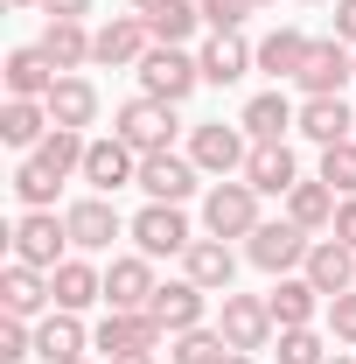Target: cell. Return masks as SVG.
Segmentation results:
<instances>
[{
	"label": "cell",
	"instance_id": "obj_17",
	"mask_svg": "<svg viewBox=\"0 0 356 364\" xmlns=\"http://www.w3.org/2000/svg\"><path fill=\"white\" fill-rule=\"evenodd\" d=\"M301 273L321 287V301H335V294H350V287H356V245H343V238H314Z\"/></svg>",
	"mask_w": 356,
	"mask_h": 364
},
{
	"label": "cell",
	"instance_id": "obj_3",
	"mask_svg": "<svg viewBox=\"0 0 356 364\" xmlns=\"http://www.w3.org/2000/svg\"><path fill=\"white\" fill-rule=\"evenodd\" d=\"M189 161H196L203 176L230 182V176H245V161H252V134H245V127H223V119H203V127L189 134Z\"/></svg>",
	"mask_w": 356,
	"mask_h": 364
},
{
	"label": "cell",
	"instance_id": "obj_29",
	"mask_svg": "<svg viewBox=\"0 0 356 364\" xmlns=\"http://www.w3.org/2000/svg\"><path fill=\"white\" fill-rule=\"evenodd\" d=\"M91 43H98V36H91L84 21H49L35 49H43V56L63 70V77H70V70H84V63H91Z\"/></svg>",
	"mask_w": 356,
	"mask_h": 364
},
{
	"label": "cell",
	"instance_id": "obj_26",
	"mask_svg": "<svg viewBox=\"0 0 356 364\" xmlns=\"http://www.w3.org/2000/svg\"><path fill=\"white\" fill-rule=\"evenodd\" d=\"M84 343H91V336H84V322L70 316V309H56V316L35 322V358H43V364H77Z\"/></svg>",
	"mask_w": 356,
	"mask_h": 364
},
{
	"label": "cell",
	"instance_id": "obj_38",
	"mask_svg": "<svg viewBox=\"0 0 356 364\" xmlns=\"http://www.w3.org/2000/svg\"><path fill=\"white\" fill-rule=\"evenodd\" d=\"M321 182H328L335 196H356V140H335V147H321Z\"/></svg>",
	"mask_w": 356,
	"mask_h": 364
},
{
	"label": "cell",
	"instance_id": "obj_48",
	"mask_svg": "<svg viewBox=\"0 0 356 364\" xmlns=\"http://www.w3.org/2000/svg\"><path fill=\"white\" fill-rule=\"evenodd\" d=\"M7 7H43V0H7Z\"/></svg>",
	"mask_w": 356,
	"mask_h": 364
},
{
	"label": "cell",
	"instance_id": "obj_39",
	"mask_svg": "<svg viewBox=\"0 0 356 364\" xmlns=\"http://www.w3.org/2000/svg\"><path fill=\"white\" fill-rule=\"evenodd\" d=\"M21 358H35V329L21 316H0V364H21Z\"/></svg>",
	"mask_w": 356,
	"mask_h": 364
},
{
	"label": "cell",
	"instance_id": "obj_2",
	"mask_svg": "<svg viewBox=\"0 0 356 364\" xmlns=\"http://www.w3.org/2000/svg\"><path fill=\"white\" fill-rule=\"evenodd\" d=\"M196 85H203V63H196L189 49H168V43H154L147 56H140V98L182 105V98H189Z\"/></svg>",
	"mask_w": 356,
	"mask_h": 364
},
{
	"label": "cell",
	"instance_id": "obj_43",
	"mask_svg": "<svg viewBox=\"0 0 356 364\" xmlns=\"http://www.w3.org/2000/svg\"><path fill=\"white\" fill-rule=\"evenodd\" d=\"M43 14H49V21H84L91 0H43Z\"/></svg>",
	"mask_w": 356,
	"mask_h": 364
},
{
	"label": "cell",
	"instance_id": "obj_6",
	"mask_svg": "<svg viewBox=\"0 0 356 364\" xmlns=\"http://www.w3.org/2000/svg\"><path fill=\"white\" fill-rule=\"evenodd\" d=\"M112 134L126 140L133 154H161V147L175 140V105H161V98H126L119 119H112Z\"/></svg>",
	"mask_w": 356,
	"mask_h": 364
},
{
	"label": "cell",
	"instance_id": "obj_13",
	"mask_svg": "<svg viewBox=\"0 0 356 364\" xmlns=\"http://www.w3.org/2000/svg\"><path fill=\"white\" fill-rule=\"evenodd\" d=\"M63 225H70V245H77V252H112V238L133 231L112 210V196H77V203L63 210Z\"/></svg>",
	"mask_w": 356,
	"mask_h": 364
},
{
	"label": "cell",
	"instance_id": "obj_37",
	"mask_svg": "<svg viewBox=\"0 0 356 364\" xmlns=\"http://www.w3.org/2000/svg\"><path fill=\"white\" fill-rule=\"evenodd\" d=\"M279 364H328V336L321 329H279Z\"/></svg>",
	"mask_w": 356,
	"mask_h": 364
},
{
	"label": "cell",
	"instance_id": "obj_27",
	"mask_svg": "<svg viewBox=\"0 0 356 364\" xmlns=\"http://www.w3.org/2000/svg\"><path fill=\"white\" fill-rule=\"evenodd\" d=\"M43 105H49V119H56V127H77V134H84L91 119H98V85L70 70V77H56V91H49Z\"/></svg>",
	"mask_w": 356,
	"mask_h": 364
},
{
	"label": "cell",
	"instance_id": "obj_12",
	"mask_svg": "<svg viewBox=\"0 0 356 364\" xmlns=\"http://www.w3.org/2000/svg\"><path fill=\"white\" fill-rule=\"evenodd\" d=\"M147 49H154L147 14H112V21L98 28V43H91V63H105V70H140Z\"/></svg>",
	"mask_w": 356,
	"mask_h": 364
},
{
	"label": "cell",
	"instance_id": "obj_11",
	"mask_svg": "<svg viewBox=\"0 0 356 364\" xmlns=\"http://www.w3.org/2000/svg\"><path fill=\"white\" fill-rule=\"evenodd\" d=\"M196 161L175 154V147H161V154H140V189H147V203H189L196 196Z\"/></svg>",
	"mask_w": 356,
	"mask_h": 364
},
{
	"label": "cell",
	"instance_id": "obj_32",
	"mask_svg": "<svg viewBox=\"0 0 356 364\" xmlns=\"http://www.w3.org/2000/svg\"><path fill=\"white\" fill-rule=\"evenodd\" d=\"M308 43H314V36H301V28H272L266 43H259V70H266L272 85H279V77H301Z\"/></svg>",
	"mask_w": 356,
	"mask_h": 364
},
{
	"label": "cell",
	"instance_id": "obj_28",
	"mask_svg": "<svg viewBox=\"0 0 356 364\" xmlns=\"http://www.w3.org/2000/svg\"><path fill=\"white\" fill-rule=\"evenodd\" d=\"M335 203H343V196H335L321 176H314V182L301 176L294 189H287V218H294L301 231H328V225H335Z\"/></svg>",
	"mask_w": 356,
	"mask_h": 364
},
{
	"label": "cell",
	"instance_id": "obj_16",
	"mask_svg": "<svg viewBox=\"0 0 356 364\" xmlns=\"http://www.w3.org/2000/svg\"><path fill=\"white\" fill-rule=\"evenodd\" d=\"M84 182H91V196H112V189L140 182V154H133L119 134H112V140H91V154H84Z\"/></svg>",
	"mask_w": 356,
	"mask_h": 364
},
{
	"label": "cell",
	"instance_id": "obj_50",
	"mask_svg": "<svg viewBox=\"0 0 356 364\" xmlns=\"http://www.w3.org/2000/svg\"><path fill=\"white\" fill-rule=\"evenodd\" d=\"M252 7H272V0H252Z\"/></svg>",
	"mask_w": 356,
	"mask_h": 364
},
{
	"label": "cell",
	"instance_id": "obj_10",
	"mask_svg": "<svg viewBox=\"0 0 356 364\" xmlns=\"http://www.w3.org/2000/svg\"><path fill=\"white\" fill-rule=\"evenodd\" d=\"M161 322L147 316V309H105V322L91 329V343L105 350V358H126V350H161Z\"/></svg>",
	"mask_w": 356,
	"mask_h": 364
},
{
	"label": "cell",
	"instance_id": "obj_1",
	"mask_svg": "<svg viewBox=\"0 0 356 364\" xmlns=\"http://www.w3.org/2000/svg\"><path fill=\"white\" fill-rule=\"evenodd\" d=\"M266 225L259 218V189L238 176V182H210V196H203V231L210 238H252V231Z\"/></svg>",
	"mask_w": 356,
	"mask_h": 364
},
{
	"label": "cell",
	"instance_id": "obj_4",
	"mask_svg": "<svg viewBox=\"0 0 356 364\" xmlns=\"http://www.w3.org/2000/svg\"><path fill=\"white\" fill-rule=\"evenodd\" d=\"M350 77H356V49L343 43V36H314V43H308V63H301L294 85L308 91V98H343Z\"/></svg>",
	"mask_w": 356,
	"mask_h": 364
},
{
	"label": "cell",
	"instance_id": "obj_21",
	"mask_svg": "<svg viewBox=\"0 0 356 364\" xmlns=\"http://www.w3.org/2000/svg\"><path fill=\"white\" fill-rule=\"evenodd\" d=\"M49 127H56V119H49L43 98H7V105H0V140H7L14 154H35L49 140Z\"/></svg>",
	"mask_w": 356,
	"mask_h": 364
},
{
	"label": "cell",
	"instance_id": "obj_41",
	"mask_svg": "<svg viewBox=\"0 0 356 364\" xmlns=\"http://www.w3.org/2000/svg\"><path fill=\"white\" fill-rule=\"evenodd\" d=\"M328 336H335V343H356V287L328 301Z\"/></svg>",
	"mask_w": 356,
	"mask_h": 364
},
{
	"label": "cell",
	"instance_id": "obj_25",
	"mask_svg": "<svg viewBox=\"0 0 356 364\" xmlns=\"http://www.w3.org/2000/svg\"><path fill=\"white\" fill-rule=\"evenodd\" d=\"M49 294H56V309L84 316L91 301H105V273L91 267V259H63V267L49 273Z\"/></svg>",
	"mask_w": 356,
	"mask_h": 364
},
{
	"label": "cell",
	"instance_id": "obj_24",
	"mask_svg": "<svg viewBox=\"0 0 356 364\" xmlns=\"http://www.w3.org/2000/svg\"><path fill=\"white\" fill-rule=\"evenodd\" d=\"M238 127H245L252 140H287V134H301V105H294L287 91H259Z\"/></svg>",
	"mask_w": 356,
	"mask_h": 364
},
{
	"label": "cell",
	"instance_id": "obj_8",
	"mask_svg": "<svg viewBox=\"0 0 356 364\" xmlns=\"http://www.w3.org/2000/svg\"><path fill=\"white\" fill-rule=\"evenodd\" d=\"M133 245L147 252V259H182L189 245H196V231H189V218H182V203H147L133 218Z\"/></svg>",
	"mask_w": 356,
	"mask_h": 364
},
{
	"label": "cell",
	"instance_id": "obj_44",
	"mask_svg": "<svg viewBox=\"0 0 356 364\" xmlns=\"http://www.w3.org/2000/svg\"><path fill=\"white\" fill-rule=\"evenodd\" d=\"M335 36L356 49V0H335Z\"/></svg>",
	"mask_w": 356,
	"mask_h": 364
},
{
	"label": "cell",
	"instance_id": "obj_49",
	"mask_svg": "<svg viewBox=\"0 0 356 364\" xmlns=\"http://www.w3.org/2000/svg\"><path fill=\"white\" fill-rule=\"evenodd\" d=\"M328 364H356V358H328Z\"/></svg>",
	"mask_w": 356,
	"mask_h": 364
},
{
	"label": "cell",
	"instance_id": "obj_34",
	"mask_svg": "<svg viewBox=\"0 0 356 364\" xmlns=\"http://www.w3.org/2000/svg\"><path fill=\"white\" fill-rule=\"evenodd\" d=\"M84 154H91V140L77 134V127H49V140L35 147V161L56 168V176H84Z\"/></svg>",
	"mask_w": 356,
	"mask_h": 364
},
{
	"label": "cell",
	"instance_id": "obj_9",
	"mask_svg": "<svg viewBox=\"0 0 356 364\" xmlns=\"http://www.w3.org/2000/svg\"><path fill=\"white\" fill-rule=\"evenodd\" d=\"M217 329H223V343H230V350H266L272 336H279V322H272L266 294H223Z\"/></svg>",
	"mask_w": 356,
	"mask_h": 364
},
{
	"label": "cell",
	"instance_id": "obj_18",
	"mask_svg": "<svg viewBox=\"0 0 356 364\" xmlns=\"http://www.w3.org/2000/svg\"><path fill=\"white\" fill-rule=\"evenodd\" d=\"M154 259L147 252H126V259H112L105 267V309H147L154 301Z\"/></svg>",
	"mask_w": 356,
	"mask_h": 364
},
{
	"label": "cell",
	"instance_id": "obj_20",
	"mask_svg": "<svg viewBox=\"0 0 356 364\" xmlns=\"http://www.w3.org/2000/svg\"><path fill=\"white\" fill-rule=\"evenodd\" d=\"M49 301H56V294H49V273L43 267H21V259H14V267L0 273V316H43Z\"/></svg>",
	"mask_w": 356,
	"mask_h": 364
},
{
	"label": "cell",
	"instance_id": "obj_23",
	"mask_svg": "<svg viewBox=\"0 0 356 364\" xmlns=\"http://www.w3.org/2000/svg\"><path fill=\"white\" fill-rule=\"evenodd\" d=\"M266 309H272L279 329H308L314 309H321V287H314L308 273H279V280H272V294H266Z\"/></svg>",
	"mask_w": 356,
	"mask_h": 364
},
{
	"label": "cell",
	"instance_id": "obj_30",
	"mask_svg": "<svg viewBox=\"0 0 356 364\" xmlns=\"http://www.w3.org/2000/svg\"><path fill=\"white\" fill-rule=\"evenodd\" d=\"M301 134H308L314 147H335V140H356V112L343 105V98H308V105H301Z\"/></svg>",
	"mask_w": 356,
	"mask_h": 364
},
{
	"label": "cell",
	"instance_id": "obj_5",
	"mask_svg": "<svg viewBox=\"0 0 356 364\" xmlns=\"http://www.w3.org/2000/svg\"><path fill=\"white\" fill-rule=\"evenodd\" d=\"M308 245H314L308 231L294 225V218H279V225H259L252 238H245V259H252L259 273H272V280H279V273L308 267Z\"/></svg>",
	"mask_w": 356,
	"mask_h": 364
},
{
	"label": "cell",
	"instance_id": "obj_19",
	"mask_svg": "<svg viewBox=\"0 0 356 364\" xmlns=\"http://www.w3.org/2000/svg\"><path fill=\"white\" fill-rule=\"evenodd\" d=\"M203 309H210V294H203L196 280H168V287H154V301H147V316L161 322L168 336H182V329H203Z\"/></svg>",
	"mask_w": 356,
	"mask_h": 364
},
{
	"label": "cell",
	"instance_id": "obj_42",
	"mask_svg": "<svg viewBox=\"0 0 356 364\" xmlns=\"http://www.w3.org/2000/svg\"><path fill=\"white\" fill-rule=\"evenodd\" d=\"M328 238L356 245V196H343V203H335V225H328Z\"/></svg>",
	"mask_w": 356,
	"mask_h": 364
},
{
	"label": "cell",
	"instance_id": "obj_36",
	"mask_svg": "<svg viewBox=\"0 0 356 364\" xmlns=\"http://www.w3.org/2000/svg\"><path fill=\"white\" fill-rule=\"evenodd\" d=\"M56 189H63V176H56V168H43L35 154L14 168V196H21L28 210H56Z\"/></svg>",
	"mask_w": 356,
	"mask_h": 364
},
{
	"label": "cell",
	"instance_id": "obj_7",
	"mask_svg": "<svg viewBox=\"0 0 356 364\" xmlns=\"http://www.w3.org/2000/svg\"><path fill=\"white\" fill-rule=\"evenodd\" d=\"M63 245H70V225H63L56 210H21V225H14V259H21V267L56 273L63 267Z\"/></svg>",
	"mask_w": 356,
	"mask_h": 364
},
{
	"label": "cell",
	"instance_id": "obj_40",
	"mask_svg": "<svg viewBox=\"0 0 356 364\" xmlns=\"http://www.w3.org/2000/svg\"><path fill=\"white\" fill-rule=\"evenodd\" d=\"M245 14H252V0H203V28H210V36L245 28Z\"/></svg>",
	"mask_w": 356,
	"mask_h": 364
},
{
	"label": "cell",
	"instance_id": "obj_14",
	"mask_svg": "<svg viewBox=\"0 0 356 364\" xmlns=\"http://www.w3.org/2000/svg\"><path fill=\"white\" fill-rule=\"evenodd\" d=\"M182 280H196L203 294H230V280H238V252H230V238H196L189 252H182Z\"/></svg>",
	"mask_w": 356,
	"mask_h": 364
},
{
	"label": "cell",
	"instance_id": "obj_35",
	"mask_svg": "<svg viewBox=\"0 0 356 364\" xmlns=\"http://www.w3.org/2000/svg\"><path fill=\"white\" fill-rule=\"evenodd\" d=\"M223 358H230L223 329H182V336H168V364H223Z\"/></svg>",
	"mask_w": 356,
	"mask_h": 364
},
{
	"label": "cell",
	"instance_id": "obj_46",
	"mask_svg": "<svg viewBox=\"0 0 356 364\" xmlns=\"http://www.w3.org/2000/svg\"><path fill=\"white\" fill-rule=\"evenodd\" d=\"M154 7H168V0H133V14H154Z\"/></svg>",
	"mask_w": 356,
	"mask_h": 364
},
{
	"label": "cell",
	"instance_id": "obj_47",
	"mask_svg": "<svg viewBox=\"0 0 356 364\" xmlns=\"http://www.w3.org/2000/svg\"><path fill=\"white\" fill-rule=\"evenodd\" d=\"M223 364H252V350H230V358H223Z\"/></svg>",
	"mask_w": 356,
	"mask_h": 364
},
{
	"label": "cell",
	"instance_id": "obj_45",
	"mask_svg": "<svg viewBox=\"0 0 356 364\" xmlns=\"http://www.w3.org/2000/svg\"><path fill=\"white\" fill-rule=\"evenodd\" d=\"M105 364H154V350H126V358H105Z\"/></svg>",
	"mask_w": 356,
	"mask_h": 364
},
{
	"label": "cell",
	"instance_id": "obj_15",
	"mask_svg": "<svg viewBox=\"0 0 356 364\" xmlns=\"http://www.w3.org/2000/svg\"><path fill=\"white\" fill-rule=\"evenodd\" d=\"M245 182H252L259 196H287V189L301 182V154H294L287 140H252V161H245Z\"/></svg>",
	"mask_w": 356,
	"mask_h": 364
},
{
	"label": "cell",
	"instance_id": "obj_31",
	"mask_svg": "<svg viewBox=\"0 0 356 364\" xmlns=\"http://www.w3.org/2000/svg\"><path fill=\"white\" fill-rule=\"evenodd\" d=\"M56 77H63V70L49 63L43 49H14V56H7V98H49Z\"/></svg>",
	"mask_w": 356,
	"mask_h": 364
},
{
	"label": "cell",
	"instance_id": "obj_51",
	"mask_svg": "<svg viewBox=\"0 0 356 364\" xmlns=\"http://www.w3.org/2000/svg\"><path fill=\"white\" fill-rule=\"evenodd\" d=\"M77 364H91V358H77Z\"/></svg>",
	"mask_w": 356,
	"mask_h": 364
},
{
	"label": "cell",
	"instance_id": "obj_22",
	"mask_svg": "<svg viewBox=\"0 0 356 364\" xmlns=\"http://www.w3.org/2000/svg\"><path fill=\"white\" fill-rule=\"evenodd\" d=\"M196 63H203V85H238V77L259 63V49L230 28V36H210V43L196 49Z\"/></svg>",
	"mask_w": 356,
	"mask_h": 364
},
{
	"label": "cell",
	"instance_id": "obj_33",
	"mask_svg": "<svg viewBox=\"0 0 356 364\" xmlns=\"http://www.w3.org/2000/svg\"><path fill=\"white\" fill-rule=\"evenodd\" d=\"M196 28H203V0H168V7H154V14H147V36H154V43H168V49H182Z\"/></svg>",
	"mask_w": 356,
	"mask_h": 364
}]
</instances>
